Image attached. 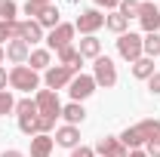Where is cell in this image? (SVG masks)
I'll list each match as a JSON object with an SVG mask.
<instances>
[{
	"mask_svg": "<svg viewBox=\"0 0 160 157\" xmlns=\"http://www.w3.org/2000/svg\"><path fill=\"white\" fill-rule=\"evenodd\" d=\"M96 154H102V157H129V148H126L120 139L105 136V139H99V145H96Z\"/></svg>",
	"mask_w": 160,
	"mask_h": 157,
	"instance_id": "30bf717a",
	"label": "cell"
},
{
	"mask_svg": "<svg viewBox=\"0 0 160 157\" xmlns=\"http://www.w3.org/2000/svg\"><path fill=\"white\" fill-rule=\"evenodd\" d=\"M151 74H154V59L142 56L139 62H132V77H139V80H148Z\"/></svg>",
	"mask_w": 160,
	"mask_h": 157,
	"instance_id": "ffe728a7",
	"label": "cell"
},
{
	"mask_svg": "<svg viewBox=\"0 0 160 157\" xmlns=\"http://www.w3.org/2000/svg\"><path fill=\"white\" fill-rule=\"evenodd\" d=\"M71 157H96V148H86V145H80L71 151Z\"/></svg>",
	"mask_w": 160,
	"mask_h": 157,
	"instance_id": "1f68e13d",
	"label": "cell"
},
{
	"mask_svg": "<svg viewBox=\"0 0 160 157\" xmlns=\"http://www.w3.org/2000/svg\"><path fill=\"white\" fill-rule=\"evenodd\" d=\"M6 83H9V74H6V71L0 68V89H6Z\"/></svg>",
	"mask_w": 160,
	"mask_h": 157,
	"instance_id": "836d02e7",
	"label": "cell"
},
{
	"mask_svg": "<svg viewBox=\"0 0 160 157\" xmlns=\"http://www.w3.org/2000/svg\"><path fill=\"white\" fill-rule=\"evenodd\" d=\"M142 3L139 0H120V16H126V19H132V16H139Z\"/></svg>",
	"mask_w": 160,
	"mask_h": 157,
	"instance_id": "4316f807",
	"label": "cell"
},
{
	"mask_svg": "<svg viewBox=\"0 0 160 157\" xmlns=\"http://www.w3.org/2000/svg\"><path fill=\"white\" fill-rule=\"evenodd\" d=\"M9 86L12 89H22V93H31V89L40 86V77H37V71L31 65H16L9 71Z\"/></svg>",
	"mask_w": 160,
	"mask_h": 157,
	"instance_id": "7a4b0ae2",
	"label": "cell"
},
{
	"mask_svg": "<svg viewBox=\"0 0 160 157\" xmlns=\"http://www.w3.org/2000/svg\"><path fill=\"white\" fill-rule=\"evenodd\" d=\"M34 22H37L40 28H49V31H52V28H59V25H62V22H59V6H52V3H49V6H43V13H40Z\"/></svg>",
	"mask_w": 160,
	"mask_h": 157,
	"instance_id": "2e32d148",
	"label": "cell"
},
{
	"mask_svg": "<svg viewBox=\"0 0 160 157\" xmlns=\"http://www.w3.org/2000/svg\"><path fill=\"white\" fill-rule=\"evenodd\" d=\"M77 142H80V129L77 126H59L56 129V145H62V148H77Z\"/></svg>",
	"mask_w": 160,
	"mask_h": 157,
	"instance_id": "4fadbf2b",
	"label": "cell"
},
{
	"mask_svg": "<svg viewBox=\"0 0 160 157\" xmlns=\"http://www.w3.org/2000/svg\"><path fill=\"white\" fill-rule=\"evenodd\" d=\"M157 136H160V123H157V120H142V123H136V126L123 129L117 139L129 148V151H136L139 145H148L151 139H157Z\"/></svg>",
	"mask_w": 160,
	"mask_h": 157,
	"instance_id": "6da1fadb",
	"label": "cell"
},
{
	"mask_svg": "<svg viewBox=\"0 0 160 157\" xmlns=\"http://www.w3.org/2000/svg\"><path fill=\"white\" fill-rule=\"evenodd\" d=\"M117 53H120V59H126V62H139L142 59V37L139 34H132V31H126V34H120L117 37Z\"/></svg>",
	"mask_w": 160,
	"mask_h": 157,
	"instance_id": "277c9868",
	"label": "cell"
},
{
	"mask_svg": "<svg viewBox=\"0 0 160 157\" xmlns=\"http://www.w3.org/2000/svg\"><path fill=\"white\" fill-rule=\"evenodd\" d=\"M80 53L77 49H74V46H65V49H59V65H68V68H74V71H77L80 68Z\"/></svg>",
	"mask_w": 160,
	"mask_h": 157,
	"instance_id": "7402d4cb",
	"label": "cell"
},
{
	"mask_svg": "<svg viewBox=\"0 0 160 157\" xmlns=\"http://www.w3.org/2000/svg\"><path fill=\"white\" fill-rule=\"evenodd\" d=\"M28 62H31V68H34V71H40V68H49V49H31Z\"/></svg>",
	"mask_w": 160,
	"mask_h": 157,
	"instance_id": "cb8c5ba5",
	"label": "cell"
},
{
	"mask_svg": "<svg viewBox=\"0 0 160 157\" xmlns=\"http://www.w3.org/2000/svg\"><path fill=\"white\" fill-rule=\"evenodd\" d=\"M139 22H142V28H145L148 34H157V28H160V9L151 3V0H148V3H142Z\"/></svg>",
	"mask_w": 160,
	"mask_h": 157,
	"instance_id": "8fae6325",
	"label": "cell"
},
{
	"mask_svg": "<svg viewBox=\"0 0 160 157\" xmlns=\"http://www.w3.org/2000/svg\"><path fill=\"white\" fill-rule=\"evenodd\" d=\"M22 34V22H0V43L16 40Z\"/></svg>",
	"mask_w": 160,
	"mask_h": 157,
	"instance_id": "603a6c76",
	"label": "cell"
},
{
	"mask_svg": "<svg viewBox=\"0 0 160 157\" xmlns=\"http://www.w3.org/2000/svg\"><path fill=\"white\" fill-rule=\"evenodd\" d=\"M145 154H148V157H160V136L151 139V142L145 145Z\"/></svg>",
	"mask_w": 160,
	"mask_h": 157,
	"instance_id": "f546056e",
	"label": "cell"
},
{
	"mask_svg": "<svg viewBox=\"0 0 160 157\" xmlns=\"http://www.w3.org/2000/svg\"><path fill=\"white\" fill-rule=\"evenodd\" d=\"M34 102H37V114L40 117H49V120L62 117V102H59V96H56V89H40Z\"/></svg>",
	"mask_w": 160,
	"mask_h": 157,
	"instance_id": "3957f363",
	"label": "cell"
},
{
	"mask_svg": "<svg viewBox=\"0 0 160 157\" xmlns=\"http://www.w3.org/2000/svg\"><path fill=\"white\" fill-rule=\"evenodd\" d=\"M16 114H19V117H25V114H37V102L19 99V102H16Z\"/></svg>",
	"mask_w": 160,
	"mask_h": 157,
	"instance_id": "f1b7e54d",
	"label": "cell"
},
{
	"mask_svg": "<svg viewBox=\"0 0 160 157\" xmlns=\"http://www.w3.org/2000/svg\"><path fill=\"white\" fill-rule=\"evenodd\" d=\"M3 59H6V49H3V46H0V62H3Z\"/></svg>",
	"mask_w": 160,
	"mask_h": 157,
	"instance_id": "74e56055",
	"label": "cell"
},
{
	"mask_svg": "<svg viewBox=\"0 0 160 157\" xmlns=\"http://www.w3.org/2000/svg\"><path fill=\"white\" fill-rule=\"evenodd\" d=\"M0 3H3V0H0Z\"/></svg>",
	"mask_w": 160,
	"mask_h": 157,
	"instance_id": "f35d334b",
	"label": "cell"
},
{
	"mask_svg": "<svg viewBox=\"0 0 160 157\" xmlns=\"http://www.w3.org/2000/svg\"><path fill=\"white\" fill-rule=\"evenodd\" d=\"M19 129L25 136H40V114H25V117H19Z\"/></svg>",
	"mask_w": 160,
	"mask_h": 157,
	"instance_id": "44dd1931",
	"label": "cell"
},
{
	"mask_svg": "<svg viewBox=\"0 0 160 157\" xmlns=\"http://www.w3.org/2000/svg\"><path fill=\"white\" fill-rule=\"evenodd\" d=\"M16 9H19V6H16L12 0H3V3H0V22H16Z\"/></svg>",
	"mask_w": 160,
	"mask_h": 157,
	"instance_id": "83f0119b",
	"label": "cell"
},
{
	"mask_svg": "<svg viewBox=\"0 0 160 157\" xmlns=\"http://www.w3.org/2000/svg\"><path fill=\"white\" fill-rule=\"evenodd\" d=\"M0 157H25V154H22V151H3Z\"/></svg>",
	"mask_w": 160,
	"mask_h": 157,
	"instance_id": "e575fe53",
	"label": "cell"
},
{
	"mask_svg": "<svg viewBox=\"0 0 160 157\" xmlns=\"http://www.w3.org/2000/svg\"><path fill=\"white\" fill-rule=\"evenodd\" d=\"M9 111H16V99L9 89H0V117H6Z\"/></svg>",
	"mask_w": 160,
	"mask_h": 157,
	"instance_id": "484cf974",
	"label": "cell"
},
{
	"mask_svg": "<svg viewBox=\"0 0 160 157\" xmlns=\"http://www.w3.org/2000/svg\"><path fill=\"white\" fill-rule=\"evenodd\" d=\"M62 117L68 120V126H77V123H83L86 111H83V105H80V102H71V105H65V108H62Z\"/></svg>",
	"mask_w": 160,
	"mask_h": 157,
	"instance_id": "ac0fdd59",
	"label": "cell"
},
{
	"mask_svg": "<svg viewBox=\"0 0 160 157\" xmlns=\"http://www.w3.org/2000/svg\"><path fill=\"white\" fill-rule=\"evenodd\" d=\"M68 93L74 102H83V99H89L96 93V80L89 77V74H74V80L68 83Z\"/></svg>",
	"mask_w": 160,
	"mask_h": 157,
	"instance_id": "ba28073f",
	"label": "cell"
},
{
	"mask_svg": "<svg viewBox=\"0 0 160 157\" xmlns=\"http://www.w3.org/2000/svg\"><path fill=\"white\" fill-rule=\"evenodd\" d=\"M151 3H154V0H151Z\"/></svg>",
	"mask_w": 160,
	"mask_h": 157,
	"instance_id": "ab89813d",
	"label": "cell"
},
{
	"mask_svg": "<svg viewBox=\"0 0 160 157\" xmlns=\"http://www.w3.org/2000/svg\"><path fill=\"white\" fill-rule=\"evenodd\" d=\"M142 49H145V56H148V59L160 56V37H157V34H148V37H142Z\"/></svg>",
	"mask_w": 160,
	"mask_h": 157,
	"instance_id": "d4e9b609",
	"label": "cell"
},
{
	"mask_svg": "<svg viewBox=\"0 0 160 157\" xmlns=\"http://www.w3.org/2000/svg\"><path fill=\"white\" fill-rule=\"evenodd\" d=\"M102 25H105V16H102L99 9H83V13L77 16V22H74V28H77L80 34H86V37L96 34Z\"/></svg>",
	"mask_w": 160,
	"mask_h": 157,
	"instance_id": "52a82bcc",
	"label": "cell"
},
{
	"mask_svg": "<svg viewBox=\"0 0 160 157\" xmlns=\"http://www.w3.org/2000/svg\"><path fill=\"white\" fill-rule=\"evenodd\" d=\"M129 157H148V154H145L142 148H136V151H129Z\"/></svg>",
	"mask_w": 160,
	"mask_h": 157,
	"instance_id": "8d00e7d4",
	"label": "cell"
},
{
	"mask_svg": "<svg viewBox=\"0 0 160 157\" xmlns=\"http://www.w3.org/2000/svg\"><path fill=\"white\" fill-rule=\"evenodd\" d=\"M92 80H96V86H105V89H111L117 83V68H114V62L108 59V56H99L96 59V74H92Z\"/></svg>",
	"mask_w": 160,
	"mask_h": 157,
	"instance_id": "5b68a950",
	"label": "cell"
},
{
	"mask_svg": "<svg viewBox=\"0 0 160 157\" xmlns=\"http://www.w3.org/2000/svg\"><path fill=\"white\" fill-rule=\"evenodd\" d=\"M96 6H105V9H114V6H120V0H96Z\"/></svg>",
	"mask_w": 160,
	"mask_h": 157,
	"instance_id": "d6a6232c",
	"label": "cell"
},
{
	"mask_svg": "<svg viewBox=\"0 0 160 157\" xmlns=\"http://www.w3.org/2000/svg\"><path fill=\"white\" fill-rule=\"evenodd\" d=\"M52 145H56V139H49L46 133L34 136L31 139V157H49L52 154Z\"/></svg>",
	"mask_w": 160,
	"mask_h": 157,
	"instance_id": "5bb4252c",
	"label": "cell"
},
{
	"mask_svg": "<svg viewBox=\"0 0 160 157\" xmlns=\"http://www.w3.org/2000/svg\"><path fill=\"white\" fill-rule=\"evenodd\" d=\"M28 56H31V46H28L22 37L9 40V46H6V59L12 62V65H25V62H28Z\"/></svg>",
	"mask_w": 160,
	"mask_h": 157,
	"instance_id": "7c38bea8",
	"label": "cell"
},
{
	"mask_svg": "<svg viewBox=\"0 0 160 157\" xmlns=\"http://www.w3.org/2000/svg\"><path fill=\"white\" fill-rule=\"evenodd\" d=\"M74 31H77V28H74V25H65V22H62L59 28H52V31H49V37H46L49 49H56V53H59V49H65V46H71Z\"/></svg>",
	"mask_w": 160,
	"mask_h": 157,
	"instance_id": "9c48e42d",
	"label": "cell"
},
{
	"mask_svg": "<svg viewBox=\"0 0 160 157\" xmlns=\"http://www.w3.org/2000/svg\"><path fill=\"white\" fill-rule=\"evenodd\" d=\"M43 80H46L49 89H62V86H68L74 80V68H68V65H49Z\"/></svg>",
	"mask_w": 160,
	"mask_h": 157,
	"instance_id": "8992f818",
	"label": "cell"
},
{
	"mask_svg": "<svg viewBox=\"0 0 160 157\" xmlns=\"http://www.w3.org/2000/svg\"><path fill=\"white\" fill-rule=\"evenodd\" d=\"M19 37L25 40L28 46H31V43H37V40H43V28H40V25H37L34 19H28V22H22V34H19Z\"/></svg>",
	"mask_w": 160,
	"mask_h": 157,
	"instance_id": "e0dca14e",
	"label": "cell"
},
{
	"mask_svg": "<svg viewBox=\"0 0 160 157\" xmlns=\"http://www.w3.org/2000/svg\"><path fill=\"white\" fill-rule=\"evenodd\" d=\"M28 3H34V6H40V9H43V6H49V0H28Z\"/></svg>",
	"mask_w": 160,
	"mask_h": 157,
	"instance_id": "d590c367",
	"label": "cell"
},
{
	"mask_svg": "<svg viewBox=\"0 0 160 157\" xmlns=\"http://www.w3.org/2000/svg\"><path fill=\"white\" fill-rule=\"evenodd\" d=\"M105 28L108 31H114V34H126V28H129V19L126 16H120V13H111V16H105Z\"/></svg>",
	"mask_w": 160,
	"mask_h": 157,
	"instance_id": "d6986e66",
	"label": "cell"
},
{
	"mask_svg": "<svg viewBox=\"0 0 160 157\" xmlns=\"http://www.w3.org/2000/svg\"><path fill=\"white\" fill-rule=\"evenodd\" d=\"M77 53H80V59H99L102 56V40H96V34L83 37L80 46H77Z\"/></svg>",
	"mask_w": 160,
	"mask_h": 157,
	"instance_id": "9a60e30c",
	"label": "cell"
},
{
	"mask_svg": "<svg viewBox=\"0 0 160 157\" xmlns=\"http://www.w3.org/2000/svg\"><path fill=\"white\" fill-rule=\"evenodd\" d=\"M148 89H151L154 96H160V71H154V74L148 77Z\"/></svg>",
	"mask_w": 160,
	"mask_h": 157,
	"instance_id": "4dcf8cb0",
	"label": "cell"
}]
</instances>
